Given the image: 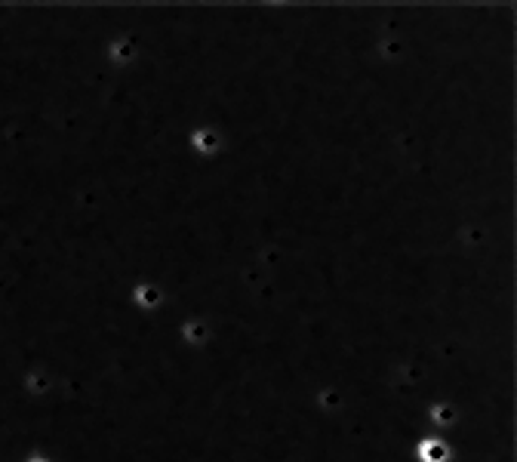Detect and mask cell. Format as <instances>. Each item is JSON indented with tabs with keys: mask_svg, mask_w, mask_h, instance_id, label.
Here are the masks:
<instances>
[{
	"mask_svg": "<svg viewBox=\"0 0 517 462\" xmlns=\"http://www.w3.org/2000/svg\"><path fill=\"white\" fill-rule=\"evenodd\" d=\"M419 456H422V462H443L447 459V447H443L440 441H425Z\"/></svg>",
	"mask_w": 517,
	"mask_h": 462,
	"instance_id": "1",
	"label": "cell"
},
{
	"mask_svg": "<svg viewBox=\"0 0 517 462\" xmlns=\"http://www.w3.org/2000/svg\"><path fill=\"white\" fill-rule=\"evenodd\" d=\"M136 299H138V305H145V308H148V305H157V290H154V286H138Z\"/></svg>",
	"mask_w": 517,
	"mask_h": 462,
	"instance_id": "2",
	"label": "cell"
},
{
	"mask_svg": "<svg viewBox=\"0 0 517 462\" xmlns=\"http://www.w3.org/2000/svg\"><path fill=\"white\" fill-rule=\"evenodd\" d=\"M31 462H46V459H31Z\"/></svg>",
	"mask_w": 517,
	"mask_h": 462,
	"instance_id": "3",
	"label": "cell"
}]
</instances>
